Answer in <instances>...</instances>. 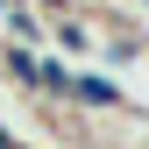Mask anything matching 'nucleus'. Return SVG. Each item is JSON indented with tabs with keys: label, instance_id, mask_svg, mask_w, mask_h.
<instances>
[{
	"label": "nucleus",
	"instance_id": "1",
	"mask_svg": "<svg viewBox=\"0 0 149 149\" xmlns=\"http://www.w3.org/2000/svg\"><path fill=\"white\" fill-rule=\"evenodd\" d=\"M0 78L22 92V100H43L50 92V57L29 50V43H0Z\"/></svg>",
	"mask_w": 149,
	"mask_h": 149
}]
</instances>
